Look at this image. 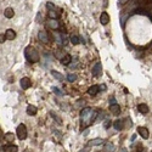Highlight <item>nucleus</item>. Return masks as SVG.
I'll list each match as a JSON object with an SVG mask.
<instances>
[{
    "instance_id": "f257e3e1",
    "label": "nucleus",
    "mask_w": 152,
    "mask_h": 152,
    "mask_svg": "<svg viewBox=\"0 0 152 152\" xmlns=\"http://www.w3.org/2000/svg\"><path fill=\"white\" fill-rule=\"evenodd\" d=\"M24 56H26V59H27L29 62H38L39 61V55H38V52L33 48L31 46H27L26 48V50H24Z\"/></svg>"
},
{
    "instance_id": "f03ea898",
    "label": "nucleus",
    "mask_w": 152,
    "mask_h": 152,
    "mask_svg": "<svg viewBox=\"0 0 152 152\" xmlns=\"http://www.w3.org/2000/svg\"><path fill=\"white\" fill-rule=\"evenodd\" d=\"M16 133H17V136H18L20 140H24V139L27 138V128H26V125L20 124L18 127H17Z\"/></svg>"
},
{
    "instance_id": "7ed1b4c3",
    "label": "nucleus",
    "mask_w": 152,
    "mask_h": 152,
    "mask_svg": "<svg viewBox=\"0 0 152 152\" xmlns=\"http://www.w3.org/2000/svg\"><path fill=\"white\" fill-rule=\"evenodd\" d=\"M20 83H21V88L24 89V90L28 89V88H31V85H32V83H31V79L27 78V77H24V78L21 79V82H20Z\"/></svg>"
},
{
    "instance_id": "20e7f679",
    "label": "nucleus",
    "mask_w": 152,
    "mask_h": 152,
    "mask_svg": "<svg viewBox=\"0 0 152 152\" xmlns=\"http://www.w3.org/2000/svg\"><path fill=\"white\" fill-rule=\"evenodd\" d=\"M138 133H139V135H140L141 138L148 139V135H150V133H148V130L146 129L145 127H139V128H138Z\"/></svg>"
},
{
    "instance_id": "39448f33",
    "label": "nucleus",
    "mask_w": 152,
    "mask_h": 152,
    "mask_svg": "<svg viewBox=\"0 0 152 152\" xmlns=\"http://www.w3.org/2000/svg\"><path fill=\"white\" fill-rule=\"evenodd\" d=\"M100 22H101V24H107V23H110V16H108V14L107 12H102L101 16H100Z\"/></svg>"
},
{
    "instance_id": "423d86ee",
    "label": "nucleus",
    "mask_w": 152,
    "mask_h": 152,
    "mask_svg": "<svg viewBox=\"0 0 152 152\" xmlns=\"http://www.w3.org/2000/svg\"><path fill=\"white\" fill-rule=\"evenodd\" d=\"M138 110L140 113H142V115H147L148 113V106L146 103H140L138 106Z\"/></svg>"
},
{
    "instance_id": "0eeeda50",
    "label": "nucleus",
    "mask_w": 152,
    "mask_h": 152,
    "mask_svg": "<svg viewBox=\"0 0 152 152\" xmlns=\"http://www.w3.org/2000/svg\"><path fill=\"white\" fill-rule=\"evenodd\" d=\"M97 92H99V87L97 85H92L88 89V94L90 95V96H95Z\"/></svg>"
},
{
    "instance_id": "6e6552de",
    "label": "nucleus",
    "mask_w": 152,
    "mask_h": 152,
    "mask_svg": "<svg viewBox=\"0 0 152 152\" xmlns=\"http://www.w3.org/2000/svg\"><path fill=\"white\" fill-rule=\"evenodd\" d=\"M5 37H6V39H9V40H12V39H15V37H16V32L12 31V29H7V31L5 32Z\"/></svg>"
},
{
    "instance_id": "1a4fd4ad",
    "label": "nucleus",
    "mask_w": 152,
    "mask_h": 152,
    "mask_svg": "<svg viewBox=\"0 0 152 152\" xmlns=\"http://www.w3.org/2000/svg\"><path fill=\"white\" fill-rule=\"evenodd\" d=\"M92 73H94V75H95V77H99V75H100V73H101V63H100V62H97L96 65L94 66Z\"/></svg>"
},
{
    "instance_id": "9d476101",
    "label": "nucleus",
    "mask_w": 152,
    "mask_h": 152,
    "mask_svg": "<svg viewBox=\"0 0 152 152\" xmlns=\"http://www.w3.org/2000/svg\"><path fill=\"white\" fill-rule=\"evenodd\" d=\"M103 142V140L100 138L97 139H92V140H90L89 141V146H99V145H101V144Z\"/></svg>"
},
{
    "instance_id": "9b49d317",
    "label": "nucleus",
    "mask_w": 152,
    "mask_h": 152,
    "mask_svg": "<svg viewBox=\"0 0 152 152\" xmlns=\"http://www.w3.org/2000/svg\"><path fill=\"white\" fill-rule=\"evenodd\" d=\"M14 15H15V12H14V10L11 9V7L5 9V11H4V16H5V17H7V18H12V17H14Z\"/></svg>"
},
{
    "instance_id": "f8f14e48",
    "label": "nucleus",
    "mask_w": 152,
    "mask_h": 152,
    "mask_svg": "<svg viewBox=\"0 0 152 152\" xmlns=\"http://www.w3.org/2000/svg\"><path fill=\"white\" fill-rule=\"evenodd\" d=\"M27 113L29 116H35L37 115V107L33 106V105H29L27 107Z\"/></svg>"
},
{
    "instance_id": "ddd939ff",
    "label": "nucleus",
    "mask_w": 152,
    "mask_h": 152,
    "mask_svg": "<svg viewBox=\"0 0 152 152\" xmlns=\"http://www.w3.org/2000/svg\"><path fill=\"white\" fill-rule=\"evenodd\" d=\"M39 39H40L43 43H48V42H49V39H48V35H46L45 31H40V32H39Z\"/></svg>"
},
{
    "instance_id": "4468645a",
    "label": "nucleus",
    "mask_w": 152,
    "mask_h": 152,
    "mask_svg": "<svg viewBox=\"0 0 152 152\" xmlns=\"http://www.w3.org/2000/svg\"><path fill=\"white\" fill-rule=\"evenodd\" d=\"M4 150H5V152H17L18 151V147L16 145H9V146L4 147Z\"/></svg>"
},
{
    "instance_id": "2eb2a0df",
    "label": "nucleus",
    "mask_w": 152,
    "mask_h": 152,
    "mask_svg": "<svg viewBox=\"0 0 152 152\" xmlns=\"http://www.w3.org/2000/svg\"><path fill=\"white\" fill-rule=\"evenodd\" d=\"M48 24H49V27L52 28V29H57V28H59V22H57L56 20H50V21L48 22Z\"/></svg>"
},
{
    "instance_id": "dca6fc26",
    "label": "nucleus",
    "mask_w": 152,
    "mask_h": 152,
    "mask_svg": "<svg viewBox=\"0 0 152 152\" xmlns=\"http://www.w3.org/2000/svg\"><path fill=\"white\" fill-rule=\"evenodd\" d=\"M110 111L113 113V115H118V113H119V111H120V108H119L118 105H111Z\"/></svg>"
},
{
    "instance_id": "f3484780",
    "label": "nucleus",
    "mask_w": 152,
    "mask_h": 152,
    "mask_svg": "<svg viewBox=\"0 0 152 152\" xmlns=\"http://www.w3.org/2000/svg\"><path fill=\"white\" fill-rule=\"evenodd\" d=\"M71 60H72L71 55H66L65 57L61 60V63H62V65H69V63H71Z\"/></svg>"
},
{
    "instance_id": "a211bd4d",
    "label": "nucleus",
    "mask_w": 152,
    "mask_h": 152,
    "mask_svg": "<svg viewBox=\"0 0 152 152\" xmlns=\"http://www.w3.org/2000/svg\"><path fill=\"white\" fill-rule=\"evenodd\" d=\"M113 127H115L117 130H120L122 128H123V125H122V120H119V119H117L115 122V124H113Z\"/></svg>"
},
{
    "instance_id": "6ab92c4d",
    "label": "nucleus",
    "mask_w": 152,
    "mask_h": 152,
    "mask_svg": "<svg viewBox=\"0 0 152 152\" xmlns=\"http://www.w3.org/2000/svg\"><path fill=\"white\" fill-rule=\"evenodd\" d=\"M79 42H80V40H79V38L77 37V35H72V37H71V43H72L73 45H78Z\"/></svg>"
},
{
    "instance_id": "aec40b11",
    "label": "nucleus",
    "mask_w": 152,
    "mask_h": 152,
    "mask_svg": "<svg viewBox=\"0 0 152 152\" xmlns=\"http://www.w3.org/2000/svg\"><path fill=\"white\" fill-rule=\"evenodd\" d=\"M51 74H52V75H54L56 79H59V80H62V75H61V74L59 73L57 71H54V69H52V71H51Z\"/></svg>"
},
{
    "instance_id": "412c9836",
    "label": "nucleus",
    "mask_w": 152,
    "mask_h": 152,
    "mask_svg": "<svg viewBox=\"0 0 152 152\" xmlns=\"http://www.w3.org/2000/svg\"><path fill=\"white\" fill-rule=\"evenodd\" d=\"M5 140L9 141V142H12V141H14V135H12L11 133H7L6 135H5Z\"/></svg>"
},
{
    "instance_id": "4be33fe9",
    "label": "nucleus",
    "mask_w": 152,
    "mask_h": 152,
    "mask_svg": "<svg viewBox=\"0 0 152 152\" xmlns=\"http://www.w3.org/2000/svg\"><path fill=\"white\" fill-rule=\"evenodd\" d=\"M75 79H77V75H75V74L69 73L68 75H67V80H68V82H75Z\"/></svg>"
},
{
    "instance_id": "5701e85b",
    "label": "nucleus",
    "mask_w": 152,
    "mask_h": 152,
    "mask_svg": "<svg viewBox=\"0 0 152 152\" xmlns=\"http://www.w3.org/2000/svg\"><path fill=\"white\" fill-rule=\"evenodd\" d=\"M49 16H50V18H51V20H56L57 17H59L55 11H50V12H49Z\"/></svg>"
},
{
    "instance_id": "b1692460",
    "label": "nucleus",
    "mask_w": 152,
    "mask_h": 152,
    "mask_svg": "<svg viewBox=\"0 0 152 152\" xmlns=\"http://www.w3.org/2000/svg\"><path fill=\"white\" fill-rule=\"evenodd\" d=\"M52 90H54V91H55L56 94H57V95H63V92H62V91H60V90H59V89H56V88H54Z\"/></svg>"
},
{
    "instance_id": "393cba45",
    "label": "nucleus",
    "mask_w": 152,
    "mask_h": 152,
    "mask_svg": "<svg viewBox=\"0 0 152 152\" xmlns=\"http://www.w3.org/2000/svg\"><path fill=\"white\" fill-rule=\"evenodd\" d=\"M50 115L52 116V117H54V118H55V119L57 120V122H60V123H61V120L59 119V118H57V117H56V115H55V113H54V112H50Z\"/></svg>"
},
{
    "instance_id": "a878e982",
    "label": "nucleus",
    "mask_w": 152,
    "mask_h": 152,
    "mask_svg": "<svg viewBox=\"0 0 152 152\" xmlns=\"http://www.w3.org/2000/svg\"><path fill=\"white\" fill-rule=\"evenodd\" d=\"M127 1H128V0H119L120 4H124V3H127Z\"/></svg>"
}]
</instances>
